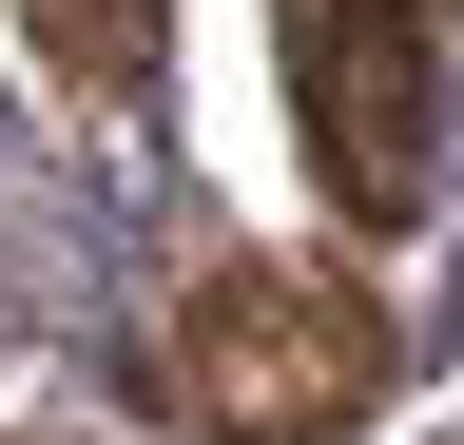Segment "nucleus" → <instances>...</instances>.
I'll return each instance as SVG.
<instances>
[{"label": "nucleus", "instance_id": "f257e3e1", "mask_svg": "<svg viewBox=\"0 0 464 445\" xmlns=\"http://www.w3.org/2000/svg\"><path fill=\"white\" fill-rule=\"evenodd\" d=\"M174 426L194 445H368L387 387H406V329L348 291V271H213L194 310H174Z\"/></svg>", "mask_w": 464, "mask_h": 445}, {"label": "nucleus", "instance_id": "f03ea898", "mask_svg": "<svg viewBox=\"0 0 464 445\" xmlns=\"http://www.w3.org/2000/svg\"><path fill=\"white\" fill-rule=\"evenodd\" d=\"M290 136H310V194L348 233H426V175H445L426 0H290Z\"/></svg>", "mask_w": 464, "mask_h": 445}, {"label": "nucleus", "instance_id": "7ed1b4c3", "mask_svg": "<svg viewBox=\"0 0 464 445\" xmlns=\"http://www.w3.org/2000/svg\"><path fill=\"white\" fill-rule=\"evenodd\" d=\"M20 39L58 59L78 117H155V78H174V0H20Z\"/></svg>", "mask_w": 464, "mask_h": 445}]
</instances>
